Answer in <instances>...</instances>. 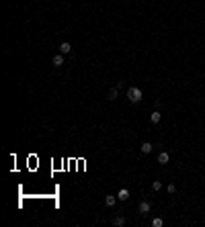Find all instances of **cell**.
I'll return each mask as SVG.
<instances>
[{
    "mask_svg": "<svg viewBox=\"0 0 205 227\" xmlns=\"http://www.w3.org/2000/svg\"><path fill=\"white\" fill-rule=\"evenodd\" d=\"M127 98H129V103H140L144 98V92H142V88H137V86H131V88H127Z\"/></svg>",
    "mask_w": 205,
    "mask_h": 227,
    "instance_id": "1",
    "label": "cell"
},
{
    "mask_svg": "<svg viewBox=\"0 0 205 227\" xmlns=\"http://www.w3.org/2000/svg\"><path fill=\"white\" fill-rule=\"evenodd\" d=\"M150 209H152L150 200H142V203H140V207H137V211H140V213H142V215L150 213Z\"/></svg>",
    "mask_w": 205,
    "mask_h": 227,
    "instance_id": "2",
    "label": "cell"
},
{
    "mask_svg": "<svg viewBox=\"0 0 205 227\" xmlns=\"http://www.w3.org/2000/svg\"><path fill=\"white\" fill-rule=\"evenodd\" d=\"M117 200H119L117 196H113V194H107V196H105V205H107V207H115V205H117Z\"/></svg>",
    "mask_w": 205,
    "mask_h": 227,
    "instance_id": "3",
    "label": "cell"
},
{
    "mask_svg": "<svg viewBox=\"0 0 205 227\" xmlns=\"http://www.w3.org/2000/svg\"><path fill=\"white\" fill-rule=\"evenodd\" d=\"M51 63H54L55 68H62V66H64V53H60V55H55L54 59H51Z\"/></svg>",
    "mask_w": 205,
    "mask_h": 227,
    "instance_id": "4",
    "label": "cell"
},
{
    "mask_svg": "<svg viewBox=\"0 0 205 227\" xmlns=\"http://www.w3.org/2000/svg\"><path fill=\"white\" fill-rule=\"evenodd\" d=\"M168 160H170V156H168L166 151H160V153H158V164H168Z\"/></svg>",
    "mask_w": 205,
    "mask_h": 227,
    "instance_id": "5",
    "label": "cell"
},
{
    "mask_svg": "<svg viewBox=\"0 0 205 227\" xmlns=\"http://www.w3.org/2000/svg\"><path fill=\"white\" fill-rule=\"evenodd\" d=\"M70 51H72V45H70L68 41H64V43L60 45V53H64V55H66V53H70Z\"/></svg>",
    "mask_w": 205,
    "mask_h": 227,
    "instance_id": "6",
    "label": "cell"
},
{
    "mask_svg": "<svg viewBox=\"0 0 205 227\" xmlns=\"http://www.w3.org/2000/svg\"><path fill=\"white\" fill-rule=\"evenodd\" d=\"M117 199H119V200H127V199H129V190H127V188H121L119 194H117Z\"/></svg>",
    "mask_w": 205,
    "mask_h": 227,
    "instance_id": "7",
    "label": "cell"
},
{
    "mask_svg": "<svg viewBox=\"0 0 205 227\" xmlns=\"http://www.w3.org/2000/svg\"><path fill=\"white\" fill-rule=\"evenodd\" d=\"M152 150H154V145H152L150 141H144L142 143V153H150Z\"/></svg>",
    "mask_w": 205,
    "mask_h": 227,
    "instance_id": "8",
    "label": "cell"
},
{
    "mask_svg": "<svg viewBox=\"0 0 205 227\" xmlns=\"http://www.w3.org/2000/svg\"><path fill=\"white\" fill-rule=\"evenodd\" d=\"M150 121H152V123H154V125H156V123H160V110H154V113H152V115H150Z\"/></svg>",
    "mask_w": 205,
    "mask_h": 227,
    "instance_id": "9",
    "label": "cell"
},
{
    "mask_svg": "<svg viewBox=\"0 0 205 227\" xmlns=\"http://www.w3.org/2000/svg\"><path fill=\"white\" fill-rule=\"evenodd\" d=\"M117 96H119V88H117V86H113V88L109 90V98H111V100H115Z\"/></svg>",
    "mask_w": 205,
    "mask_h": 227,
    "instance_id": "10",
    "label": "cell"
},
{
    "mask_svg": "<svg viewBox=\"0 0 205 227\" xmlns=\"http://www.w3.org/2000/svg\"><path fill=\"white\" fill-rule=\"evenodd\" d=\"M113 225H115V227H123V225H125V217H115V219H113Z\"/></svg>",
    "mask_w": 205,
    "mask_h": 227,
    "instance_id": "11",
    "label": "cell"
},
{
    "mask_svg": "<svg viewBox=\"0 0 205 227\" xmlns=\"http://www.w3.org/2000/svg\"><path fill=\"white\" fill-rule=\"evenodd\" d=\"M160 188H162V182H160V180H154V182H152V190H160Z\"/></svg>",
    "mask_w": 205,
    "mask_h": 227,
    "instance_id": "12",
    "label": "cell"
},
{
    "mask_svg": "<svg viewBox=\"0 0 205 227\" xmlns=\"http://www.w3.org/2000/svg\"><path fill=\"white\" fill-rule=\"evenodd\" d=\"M152 225H154V227H162V225H164V221L160 219V217H156V219L152 221Z\"/></svg>",
    "mask_w": 205,
    "mask_h": 227,
    "instance_id": "13",
    "label": "cell"
},
{
    "mask_svg": "<svg viewBox=\"0 0 205 227\" xmlns=\"http://www.w3.org/2000/svg\"><path fill=\"white\" fill-rule=\"evenodd\" d=\"M174 190H177V184H168V193L172 194V193H174Z\"/></svg>",
    "mask_w": 205,
    "mask_h": 227,
    "instance_id": "14",
    "label": "cell"
}]
</instances>
